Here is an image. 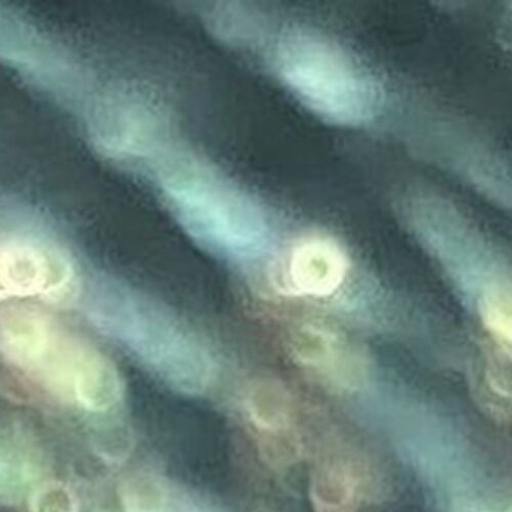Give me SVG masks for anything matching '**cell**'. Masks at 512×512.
I'll use <instances>...</instances> for the list:
<instances>
[{"label":"cell","mask_w":512,"mask_h":512,"mask_svg":"<svg viewBox=\"0 0 512 512\" xmlns=\"http://www.w3.org/2000/svg\"><path fill=\"white\" fill-rule=\"evenodd\" d=\"M92 324L169 389L208 393L220 364L203 335L173 309L118 279L101 276L85 291Z\"/></svg>","instance_id":"obj_1"},{"label":"cell","mask_w":512,"mask_h":512,"mask_svg":"<svg viewBox=\"0 0 512 512\" xmlns=\"http://www.w3.org/2000/svg\"><path fill=\"white\" fill-rule=\"evenodd\" d=\"M5 361L55 399L91 414L121 402L123 380L112 361L59 320L31 305L10 302L0 317Z\"/></svg>","instance_id":"obj_2"},{"label":"cell","mask_w":512,"mask_h":512,"mask_svg":"<svg viewBox=\"0 0 512 512\" xmlns=\"http://www.w3.org/2000/svg\"><path fill=\"white\" fill-rule=\"evenodd\" d=\"M271 65L283 87L324 121L356 127L372 121L381 109L378 79L337 41L302 26L278 36Z\"/></svg>","instance_id":"obj_3"},{"label":"cell","mask_w":512,"mask_h":512,"mask_svg":"<svg viewBox=\"0 0 512 512\" xmlns=\"http://www.w3.org/2000/svg\"><path fill=\"white\" fill-rule=\"evenodd\" d=\"M411 233L474 314L512 289V265L452 203L414 195L403 206Z\"/></svg>","instance_id":"obj_4"},{"label":"cell","mask_w":512,"mask_h":512,"mask_svg":"<svg viewBox=\"0 0 512 512\" xmlns=\"http://www.w3.org/2000/svg\"><path fill=\"white\" fill-rule=\"evenodd\" d=\"M187 233L204 250L227 263L248 266L266 259L276 231L266 206L240 186L205 173L173 195Z\"/></svg>","instance_id":"obj_5"},{"label":"cell","mask_w":512,"mask_h":512,"mask_svg":"<svg viewBox=\"0 0 512 512\" xmlns=\"http://www.w3.org/2000/svg\"><path fill=\"white\" fill-rule=\"evenodd\" d=\"M390 436L404 462L439 501L484 480L472 444L448 416L430 405L414 400L398 404Z\"/></svg>","instance_id":"obj_6"},{"label":"cell","mask_w":512,"mask_h":512,"mask_svg":"<svg viewBox=\"0 0 512 512\" xmlns=\"http://www.w3.org/2000/svg\"><path fill=\"white\" fill-rule=\"evenodd\" d=\"M80 269L72 252L47 232L6 230L0 246V290L4 301L65 304L81 291Z\"/></svg>","instance_id":"obj_7"},{"label":"cell","mask_w":512,"mask_h":512,"mask_svg":"<svg viewBox=\"0 0 512 512\" xmlns=\"http://www.w3.org/2000/svg\"><path fill=\"white\" fill-rule=\"evenodd\" d=\"M284 267L285 280L292 292L317 298L337 292L350 273L345 249L321 234L298 240L291 247Z\"/></svg>","instance_id":"obj_8"},{"label":"cell","mask_w":512,"mask_h":512,"mask_svg":"<svg viewBox=\"0 0 512 512\" xmlns=\"http://www.w3.org/2000/svg\"><path fill=\"white\" fill-rule=\"evenodd\" d=\"M120 497L125 512H219L193 493L152 476L128 479Z\"/></svg>","instance_id":"obj_9"},{"label":"cell","mask_w":512,"mask_h":512,"mask_svg":"<svg viewBox=\"0 0 512 512\" xmlns=\"http://www.w3.org/2000/svg\"><path fill=\"white\" fill-rule=\"evenodd\" d=\"M2 497L5 503L19 501L39 478L41 458L37 445L20 426L4 431L2 440Z\"/></svg>","instance_id":"obj_10"},{"label":"cell","mask_w":512,"mask_h":512,"mask_svg":"<svg viewBox=\"0 0 512 512\" xmlns=\"http://www.w3.org/2000/svg\"><path fill=\"white\" fill-rule=\"evenodd\" d=\"M359 468L351 461L336 459L319 469L313 486L319 512H351L362 491Z\"/></svg>","instance_id":"obj_11"},{"label":"cell","mask_w":512,"mask_h":512,"mask_svg":"<svg viewBox=\"0 0 512 512\" xmlns=\"http://www.w3.org/2000/svg\"><path fill=\"white\" fill-rule=\"evenodd\" d=\"M248 415L256 426L262 432L269 434H278L287 429L288 412L286 404L282 397L274 394L256 392L247 404Z\"/></svg>","instance_id":"obj_12"},{"label":"cell","mask_w":512,"mask_h":512,"mask_svg":"<svg viewBox=\"0 0 512 512\" xmlns=\"http://www.w3.org/2000/svg\"><path fill=\"white\" fill-rule=\"evenodd\" d=\"M75 496L62 484L49 483L31 495L30 512H77Z\"/></svg>","instance_id":"obj_13"},{"label":"cell","mask_w":512,"mask_h":512,"mask_svg":"<svg viewBox=\"0 0 512 512\" xmlns=\"http://www.w3.org/2000/svg\"><path fill=\"white\" fill-rule=\"evenodd\" d=\"M469 512H512V495L499 492Z\"/></svg>","instance_id":"obj_14"}]
</instances>
